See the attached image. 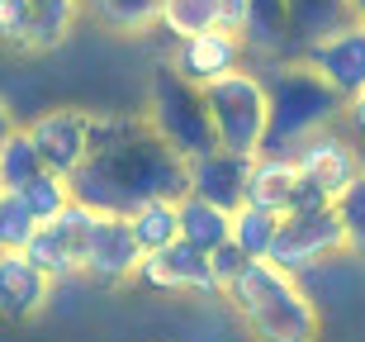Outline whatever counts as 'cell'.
Returning <instances> with one entry per match:
<instances>
[{
	"label": "cell",
	"instance_id": "9a60e30c",
	"mask_svg": "<svg viewBox=\"0 0 365 342\" xmlns=\"http://www.w3.org/2000/svg\"><path fill=\"white\" fill-rule=\"evenodd\" d=\"M53 295V281L24 257V247H0V314L5 318H34Z\"/></svg>",
	"mask_w": 365,
	"mask_h": 342
},
{
	"label": "cell",
	"instance_id": "ffe728a7",
	"mask_svg": "<svg viewBox=\"0 0 365 342\" xmlns=\"http://www.w3.org/2000/svg\"><path fill=\"white\" fill-rule=\"evenodd\" d=\"M275 228H280V214H271V209L247 205V200L232 209V243L242 247L252 261H266V257H271Z\"/></svg>",
	"mask_w": 365,
	"mask_h": 342
},
{
	"label": "cell",
	"instance_id": "f546056e",
	"mask_svg": "<svg viewBox=\"0 0 365 342\" xmlns=\"http://www.w3.org/2000/svg\"><path fill=\"white\" fill-rule=\"evenodd\" d=\"M10 129H14V114H10V105H5V100H0V138L10 134Z\"/></svg>",
	"mask_w": 365,
	"mask_h": 342
},
{
	"label": "cell",
	"instance_id": "484cf974",
	"mask_svg": "<svg viewBox=\"0 0 365 342\" xmlns=\"http://www.w3.org/2000/svg\"><path fill=\"white\" fill-rule=\"evenodd\" d=\"M38 233V219L29 214L19 191H0V247H24Z\"/></svg>",
	"mask_w": 365,
	"mask_h": 342
},
{
	"label": "cell",
	"instance_id": "30bf717a",
	"mask_svg": "<svg viewBox=\"0 0 365 342\" xmlns=\"http://www.w3.org/2000/svg\"><path fill=\"white\" fill-rule=\"evenodd\" d=\"M133 281H143L148 290H185V295H223L209 271V252L185 238L157 247V252H143Z\"/></svg>",
	"mask_w": 365,
	"mask_h": 342
},
{
	"label": "cell",
	"instance_id": "4fadbf2b",
	"mask_svg": "<svg viewBox=\"0 0 365 342\" xmlns=\"http://www.w3.org/2000/svg\"><path fill=\"white\" fill-rule=\"evenodd\" d=\"M289 157H294L299 171H304V176H313L327 195H332V200H337V195L346 191L356 176H361L356 148L341 134H332V124H327V129H318V134H309L294 152H289Z\"/></svg>",
	"mask_w": 365,
	"mask_h": 342
},
{
	"label": "cell",
	"instance_id": "5b68a950",
	"mask_svg": "<svg viewBox=\"0 0 365 342\" xmlns=\"http://www.w3.org/2000/svg\"><path fill=\"white\" fill-rule=\"evenodd\" d=\"M204 105H209V119H214L218 148L232 152H252L257 157L261 143H266V124H271V100H266V81L257 71H228L218 81L204 86Z\"/></svg>",
	"mask_w": 365,
	"mask_h": 342
},
{
	"label": "cell",
	"instance_id": "3957f363",
	"mask_svg": "<svg viewBox=\"0 0 365 342\" xmlns=\"http://www.w3.org/2000/svg\"><path fill=\"white\" fill-rule=\"evenodd\" d=\"M266 100H271V124H266V143H261V152H284V157H289L309 134L337 124L341 110H346V100H341L337 91L304 62V57L271 71Z\"/></svg>",
	"mask_w": 365,
	"mask_h": 342
},
{
	"label": "cell",
	"instance_id": "83f0119b",
	"mask_svg": "<svg viewBox=\"0 0 365 342\" xmlns=\"http://www.w3.org/2000/svg\"><path fill=\"white\" fill-rule=\"evenodd\" d=\"M218 29H228V34H242L247 29V0H218Z\"/></svg>",
	"mask_w": 365,
	"mask_h": 342
},
{
	"label": "cell",
	"instance_id": "277c9868",
	"mask_svg": "<svg viewBox=\"0 0 365 342\" xmlns=\"http://www.w3.org/2000/svg\"><path fill=\"white\" fill-rule=\"evenodd\" d=\"M152 134L162 138L166 148H176L180 157H204V152L218 148L214 119H209V105H204V91L190 86L176 67H162L152 76Z\"/></svg>",
	"mask_w": 365,
	"mask_h": 342
},
{
	"label": "cell",
	"instance_id": "7402d4cb",
	"mask_svg": "<svg viewBox=\"0 0 365 342\" xmlns=\"http://www.w3.org/2000/svg\"><path fill=\"white\" fill-rule=\"evenodd\" d=\"M86 5L114 34H143L162 19V0H86Z\"/></svg>",
	"mask_w": 365,
	"mask_h": 342
},
{
	"label": "cell",
	"instance_id": "8fae6325",
	"mask_svg": "<svg viewBox=\"0 0 365 342\" xmlns=\"http://www.w3.org/2000/svg\"><path fill=\"white\" fill-rule=\"evenodd\" d=\"M138 261H143V247L133 238L128 214H95V228L86 238L81 276H91L100 286H123V281H133Z\"/></svg>",
	"mask_w": 365,
	"mask_h": 342
},
{
	"label": "cell",
	"instance_id": "8992f818",
	"mask_svg": "<svg viewBox=\"0 0 365 342\" xmlns=\"http://www.w3.org/2000/svg\"><path fill=\"white\" fill-rule=\"evenodd\" d=\"M341 252H346V228H341L337 209L327 205V209H309V214H284L266 261L299 276V271H313V266L341 257Z\"/></svg>",
	"mask_w": 365,
	"mask_h": 342
},
{
	"label": "cell",
	"instance_id": "e0dca14e",
	"mask_svg": "<svg viewBox=\"0 0 365 342\" xmlns=\"http://www.w3.org/2000/svg\"><path fill=\"white\" fill-rule=\"evenodd\" d=\"M180 238L195 247H204V252H214L218 243H228L232 238V209L214 205V200H200V195H180Z\"/></svg>",
	"mask_w": 365,
	"mask_h": 342
},
{
	"label": "cell",
	"instance_id": "4dcf8cb0",
	"mask_svg": "<svg viewBox=\"0 0 365 342\" xmlns=\"http://www.w3.org/2000/svg\"><path fill=\"white\" fill-rule=\"evenodd\" d=\"M346 14H351L356 24H365V0H346Z\"/></svg>",
	"mask_w": 365,
	"mask_h": 342
},
{
	"label": "cell",
	"instance_id": "d6986e66",
	"mask_svg": "<svg viewBox=\"0 0 365 342\" xmlns=\"http://www.w3.org/2000/svg\"><path fill=\"white\" fill-rule=\"evenodd\" d=\"M128 223H133L138 247H143V252H157V247H166V243L180 238V205L166 200V195L143 200L138 209H128Z\"/></svg>",
	"mask_w": 365,
	"mask_h": 342
},
{
	"label": "cell",
	"instance_id": "ac0fdd59",
	"mask_svg": "<svg viewBox=\"0 0 365 342\" xmlns=\"http://www.w3.org/2000/svg\"><path fill=\"white\" fill-rule=\"evenodd\" d=\"M247 53L275 57L289 43V0H247V29H242Z\"/></svg>",
	"mask_w": 365,
	"mask_h": 342
},
{
	"label": "cell",
	"instance_id": "6da1fadb",
	"mask_svg": "<svg viewBox=\"0 0 365 342\" xmlns=\"http://www.w3.org/2000/svg\"><path fill=\"white\" fill-rule=\"evenodd\" d=\"M71 200L91 205L95 214H128L143 200H180L190 191V166L176 148H166L152 134L148 119H133L123 134H114L109 143L86 157L76 171L67 176Z\"/></svg>",
	"mask_w": 365,
	"mask_h": 342
},
{
	"label": "cell",
	"instance_id": "44dd1931",
	"mask_svg": "<svg viewBox=\"0 0 365 342\" xmlns=\"http://www.w3.org/2000/svg\"><path fill=\"white\" fill-rule=\"evenodd\" d=\"M43 171V157L34 148L29 129H10L0 138V191H19Z\"/></svg>",
	"mask_w": 365,
	"mask_h": 342
},
{
	"label": "cell",
	"instance_id": "52a82bcc",
	"mask_svg": "<svg viewBox=\"0 0 365 342\" xmlns=\"http://www.w3.org/2000/svg\"><path fill=\"white\" fill-rule=\"evenodd\" d=\"M86 0H0V43L14 53H48L71 34Z\"/></svg>",
	"mask_w": 365,
	"mask_h": 342
},
{
	"label": "cell",
	"instance_id": "ba28073f",
	"mask_svg": "<svg viewBox=\"0 0 365 342\" xmlns=\"http://www.w3.org/2000/svg\"><path fill=\"white\" fill-rule=\"evenodd\" d=\"M299 57H304L341 100H351V96L365 91V24H356V19H346L341 29H332L323 39H313L309 48H299Z\"/></svg>",
	"mask_w": 365,
	"mask_h": 342
},
{
	"label": "cell",
	"instance_id": "5bb4252c",
	"mask_svg": "<svg viewBox=\"0 0 365 342\" xmlns=\"http://www.w3.org/2000/svg\"><path fill=\"white\" fill-rule=\"evenodd\" d=\"M190 195L214 200L223 209H237L247 200V176H252V152L214 148L204 157H190Z\"/></svg>",
	"mask_w": 365,
	"mask_h": 342
},
{
	"label": "cell",
	"instance_id": "7c38bea8",
	"mask_svg": "<svg viewBox=\"0 0 365 342\" xmlns=\"http://www.w3.org/2000/svg\"><path fill=\"white\" fill-rule=\"evenodd\" d=\"M247 57V43L242 34H228V29H204V34H190V39H176V57H171V67L185 76L190 86H209L218 76H228V71L242 67Z\"/></svg>",
	"mask_w": 365,
	"mask_h": 342
},
{
	"label": "cell",
	"instance_id": "4316f807",
	"mask_svg": "<svg viewBox=\"0 0 365 342\" xmlns=\"http://www.w3.org/2000/svg\"><path fill=\"white\" fill-rule=\"evenodd\" d=\"M247 261H252V257H247V252H242L237 243H232V238H228V243H218L214 252H209V271H214L218 290H228L232 281L242 276V266H247Z\"/></svg>",
	"mask_w": 365,
	"mask_h": 342
},
{
	"label": "cell",
	"instance_id": "603a6c76",
	"mask_svg": "<svg viewBox=\"0 0 365 342\" xmlns=\"http://www.w3.org/2000/svg\"><path fill=\"white\" fill-rule=\"evenodd\" d=\"M218 0H162V19L157 24L171 34V39H190V34H204V29H218Z\"/></svg>",
	"mask_w": 365,
	"mask_h": 342
},
{
	"label": "cell",
	"instance_id": "2e32d148",
	"mask_svg": "<svg viewBox=\"0 0 365 342\" xmlns=\"http://www.w3.org/2000/svg\"><path fill=\"white\" fill-rule=\"evenodd\" d=\"M294 186H299V166L284 152H257L252 157V176H247V205H261L271 214H289L294 205Z\"/></svg>",
	"mask_w": 365,
	"mask_h": 342
},
{
	"label": "cell",
	"instance_id": "d4e9b609",
	"mask_svg": "<svg viewBox=\"0 0 365 342\" xmlns=\"http://www.w3.org/2000/svg\"><path fill=\"white\" fill-rule=\"evenodd\" d=\"M332 209H337L341 228H346V252L365 257V171L332 200Z\"/></svg>",
	"mask_w": 365,
	"mask_h": 342
},
{
	"label": "cell",
	"instance_id": "9c48e42d",
	"mask_svg": "<svg viewBox=\"0 0 365 342\" xmlns=\"http://www.w3.org/2000/svg\"><path fill=\"white\" fill-rule=\"evenodd\" d=\"M29 138L38 148L43 166L57 176H71L95 152V114L86 110H48L29 124Z\"/></svg>",
	"mask_w": 365,
	"mask_h": 342
},
{
	"label": "cell",
	"instance_id": "f1b7e54d",
	"mask_svg": "<svg viewBox=\"0 0 365 342\" xmlns=\"http://www.w3.org/2000/svg\"><path fill=\"white\" fill-rule=\"evenodd\" d=\"M341 119L351 124V134H356V138H365V91H361V96H351V100H346V110H341Z\"/></svg>",
	"mask_w": 365,
	"mask_h": 342
},
{
	"label": "cell",
	"instance_id": "7a4b0ae2",
	"mask_svg": "<svg viewBox=\"0 0 365 342\" xmlns=\"http://www.w3.org/2000/svg\"><path fill=\"white\" fill-rule=\"evenodd\" d=\"M223 300L257 342H318V304L275 261H247Z\"/></svg>",
	"mask_w": 365,
	"mask_h": 342
},
{
	"label": "cell",
	"instance_id": "cb8c5ba5",
	"mask_svg": "<svg viewBox=\"0 0 365 342\" xmlns=\"http://www.w3.org/2000/svg\"><path fill=\"white\" fill-rule=\"evenodd\" d=\"M19 195H24L29 214H34L38 223H48L57 209L71 200V186H67V176H57V171H48V166H43V171L29 181V186H19Z\"/></svg>",
	"mask_w": 365,
	"mask_h": 342
}]
</instances>
